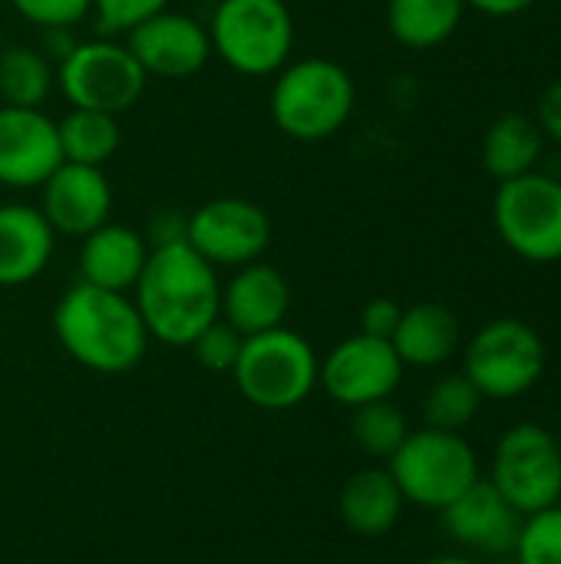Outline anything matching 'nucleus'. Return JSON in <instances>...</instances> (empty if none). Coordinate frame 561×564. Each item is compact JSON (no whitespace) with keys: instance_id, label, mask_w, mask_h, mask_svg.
Returning <instances> with one entry per match:
<instances>
[{"instance_id":"obj_1","label":"nucleus","mask_w":561,"mask_h":564,"mask_svg":"<svg viewBox=\"0 0 561 564\" xmlns=\"http://www.w3.org/2000/svg\"><path fill=\"white\" fill-rule=\"evenodd\" d=\"M132 291L149 337L165 347H188L222 317V281L185 238L152 245Z\"/></svg>"},{"instance_id":"obj_2","label":"nucleus","mask_w":561,"mask_h":564,"mask_svg":"<svg viewBox=\"0 0 561 564\" xmlns=\"http://www.w3.org/2000/svg\"><path fill=\"white\" fill-rule=\"evenodd\" d=\"M53 334L79 367L106 377L136 370L152 340L129 294L86 281H76L56 301Z\"/></svg>"},{"instance_id":"obj_3","label":"nucleus","mask_w":561,"mask_h":564,"mask_svg":"<svg viewBox=\"0 0 561 564\" xmlns=\"http://www.w3.org/2000/svg\"><path fill=\"white\" fill-rule=\"evenodd\" d=\"M357 106V86L347 66L327 56L288 59L274 73L271 119L294 142H324L337 135Z\"/></svg>"},{"instance_id":"obj_4","label":"nucleus","mask_w":561,"mask_h":564,"mask_svg":"<svg viewBox=\"0 0 561 564\" xmlns=\"http://www.w3.org/2000/svg\"><path fill=\"white\" fill-rule=\"evenodd\" d=\"M321 360L314 347L288 327H274L255 337H245L235 360V387L258 410H294L317 387Z\"/></svg>"},{"instance_id":"obj_5","label":"nucleus","mask_w":561,"mask_h":564,"mask_svg":"<svg viewBox=\"0 0 561 564\" xmlns=\"http://www.w3.org/2000/svg\"><path fill=\"white\" fill-rule=\"evenodd\" d=\"M403 502L443 512L473 482H479V456L463 433L423 426L403 440V446L387 459Z\"/></svg>"},{"instance_id":"obj_6","label":"nucleus","mask_w":561,"mask_h":564,"mask_svg":"<svg viewBox=\"0 0 561 564\" xmlns=\"http://www.w3.org/2000/svg\"><path fill=\"white\" fill-rule=\"evenodd\" d=\"M212 53L241 76H274L294 50V17L284 0H218Z\"/></svg>"},{"instance_id":"obj_7","label":"nucleus","mask_w":561,"mask_h":564,"mask_svg":"<svg viewBox=\"0 0 561 564\" xmlns=\"http://www.w3.org/2000/svg\"><path fill=\"white\" fill-rule=\"evenodd\" d=\"M549 364L546 340L519 317L483 324L466 344L463 373L486 400H519L542 380Z\"/></svg>"},{"instance_id":"obj_8","label":"nucleus","mask_w":561,"mask_h":564,"mask_svg":"<svg viewBox=\"0 0 561 564\" xmlns=\"http://www.w3.org/2000/svg\"><path fill=\"white\" fill-rule=\"evenodd\" d=\"M145 83L149 76L129 46L106 36L76 40V46L56 63V86L69 109H99L119 116L139 102Z\"/></svg>"},{"instance_id":"obj_9","label":"nucleus","mask_w":561,"mask_h":564,"mask_svg":"<svg viewBox=\"0 0 561 564\" xmlns=\"http://www.w3.org/2000/svg\"><path fill=\"white\" fill-rule=\"evenodd\" d=\"M493 225L506 248L522 261H561V178L526 172L499 182L493 195Z\"/></svg>"},{"instance_id":"obj_10","label":"nucleus","mask_w":561,"mask_h":564,"mask_svg":"<svg viewBox=\"0 0 561 564\" xmlns=\"http://www.w3.org/2000/svg\"><path fill=\"white\" fill-rule=\"evenodd\" d=\"M489 482L522 512L536 516L561 502V443L539 423L509 426L493 456Z\"/></svg>"},{"instance_id":"obj_11","label":"nucleus","mask_w":561,"mask_h":564,"mask_svg":"<svg viewBox=\"0 0 561 564\" xmlns=\"http://www.w3.org/2000/svg\"><path fill=\"white\" fill-rule=\"evenodd\" d=\"M185 241L212 268H241L268 251L271 218L248 198H212L185 218Z\"/></svg>"},{"instance_id":"obj_12","label":"nucleus","mask_w":561,"mask_h":564,"mask_svg":"<svg viewBox=\"0 0 561 564\" xmlns=\"http://www.w3.org/2000/svg\"><path fill=\"white\" fill-rule=\"evenodd\" d=\"M400 380H403V360L397 357L393 344L380 337H367L360 330L341 340L321 360L317 370V383L324 387V393L347 410L390 400Z\"/></svg>"},{"instance_id":"obj_13","label":"nucleus","mask_w":561,"mask_h":564,"mask_svg":"<svg viewBox=\"0 0 561 564\" xmlns=\"http://www.w3.org/2000/svg\"><path fill=\"white\" fill-rule=\"evenodd\" d=\"M126 46L142 73L155 79H188L212 59L208 26L175 10L136 23L126 33Z\"/></svg>"},{"instance_id":"obj_14","label":"nucleus","mask_w":561,"mask_h":564,"mask_svg":"<svg viewBox=\"0 0 561 564\" xmlns=\"http://www.w3.org/2000/svg\"><path fill=\"white\" fill-rule=\"evenodd\" d=\"M60 165L56 119L43 109L0 106V185L13 192L40 188Z\"/></svg>"},{"instance_id":"obj_15","label":"nucleus","mask_w":561,"mask_h":564,"mask_svg":"<svg viewBox=\"0 0 561 564\" xmlns=\"http://www.w3.org/2000/svg\"><path fill=\"white\" fill-rule=\"evenodd\" d=\"M40 212L63 238H86L109 221L112 188L103 169L63 162L40 185Z\"/></svg>"},{"instance_id":"obj_16","label":"nucleus","mask_w":561,"mask_h":564,"mask_svg":"<svg viewBox=\"0 0 561 564\" xmlns=\"http://www.w3.org/2000/svg\"><path fill=\"white\" fill-rule=\"evenodd\" d=\"M440 516L453 542L483 555H513L526 519L489 479L473 482Z\"/></svg>"},{"instance_id":"obj_17","label":"nucleus","mask_w":561,"mask_h":564,"mask_svg":"<svg viewBox=\"0 0 561 564\" xmlns=\"http://www.w3.org/2000/svg\"><path fill=\"white\" fill-rule=\"evenodd\" d=\"M288 311H291V284L271 264L261 261L241 264L222 288V321L231 324L241 337L284 327Z\"/></svg>"},{"instance_id":"obj_18","label":"nucleus","mask_w":561,"mask_h":564,"mask_svg":"<svg viewBox=\"0 0 561 564\" xmlns=\"http://www.w3.org/2000/svg\"><path fill=\"white\" fill-rule=\"evenodd\" d=\"M56 231L40 208L23 202L0 205V288L36 281L53 258Z\"/></svg>"},{"instance_id":"obj_19","label":"nucleus","mask_w":561,"mask_h":564,"mask_svg":"<svg viewBox=\"0 0 561 564\" xmlns=\"http://www.w3.org/2000/svg\"><path fill=\"white\" fill-rule=\"evenodd\" d=\"M79 241V281L122 294L136 288L149 258V245L136 228L106 221Z\"/></svg>"},{"instance_id":"obj_20","label":"nucleus","mask_w":561,"mask_h":564,"mask_svg":"<svg viewBox=\"0 0 561 564\" xmlns=\"http://www.w3.org/2000/svg\"><path fill=\"white\" fill-rule=\"evenodd\" d=\"M460 340H463L460 317L450 307L430 301L403 307L400 324L390 337L403 367H420V370L446 364L460 350Z\"/></svg>"},{"instance_id":"obj_21","label":"nucleus","mask_w":561,"mask_h":564,"mask_svg":"<svg viewBox=\"0 0 561 564\" xmlns=\"http://www.w3.org/2000/svg\"><path fill=\"white\" fill-rule=\"evenodd\" d=\"M403 496L387 469H360L341 489V519L364 539L387 535L403 516Z\"/></svg>"},{"instance_id":"obj_22","label":"nucleus","mask_w":561,"mask_h":564,"mask_svg":"<svg viewBox=\"0 0 561 564\" xmlns=\"http://www.w3.org/2000/svg\"><path fill=\"white\" fill-rule=\"evenodd\" d=\"M542 149H546V135L539 122L532 116L509 112L499 116L483 135V169L496 182L519 178L526 172H536Z\"/></svg>"},{"instance_id":"obj_23","label":"nucleus","mask_w":561,"mask_h":564,"mask_svg":"<svg viewBox=\"0 0 561 564\" xmlns=\"http://www.w3.org/2000/svg\"><path fill=\"white\" fill-rule=\"evenodd\" d=\"M466 0H387V30L407 50L443 46L463 23Z\"/></svg>"},{"instance_id":"obj_24","label":"nucleus","mask_w":561,"mask_h":564,"mask_svg":"<svg viewBox=\"0 0 561 564\" xmlns=\"http://www.w3.org/2000/svg\"><path fill=\"white\" fill-rule=\"evenodd\" d=\"M63 162L103 169L119 149V122L99 109H69L56 122Z\"/></svg>"},{"instance_id":"obj_25","label":"nucleus","mask_w":561,"mask_h":564,"mask_svg":"<svg viewBox=\"0 0 561 564\" xmlns=\"http://www.w3.org/2000/svg\"><path fill=\"white\" fill-rule=\"evenodd\" d=\"M56 86L53 63L40 46H3L0 50V99L3 106L43 109Z\"/></svg>"},{"instance_id":"obj_26","label":"nucleus","mask_w":561,"mask_h":564,"mask_svg":"<svg viewBox=\"0 0 561 564\" xmlns=\"http://www.w3.org/2000/svg\"><path fill=\"white\" fill-rule=\"evenodd\" d=\"M483 393L476 390V383L466 373H450L443 380H436L423 400V416L427 426L433 430H450V433H463L483 410Z\"/></svg>"},{"instance_id":"obj_27","label":"nucleus","mask_w":561,"mask_h":564,"mask_svg":"<svg viewBox=\"0 0 561 564\" xmlns=\"http://www.w3.org/2000/svg\"><path fill=\"white\" fill-rule=\"evenodd\" d=\"M350 436H354L360 453H367L374 459H390L403 446V440L410 436V423L397 403L377 400V403L354 410Z\"/></svg>"},{"instance_id":"obj_28","label":"nucleus","mask_w":561,"mask_h":564,"mask_svg":"<svg viewBox=\"0 0 561 564\" xmlns=\"http://www.w3.org/2000/svg\"><path fill=\"white\" fill-rule=\"evenodd\" d=\"M513 555L519 564H561V502L522 519Z\"/></svg>"},{"instance_id":"obj_29","label":"nucleus","mask_w":561,"mask_h":564,"mask_svg":"<svg viewBox=\"0 0 561 564\" xmlns=\"http://www.w3.org/2000/svg\"><path fill=\"white\" fill-rule=\"evenodd\" d=\"M241 344H245V337H241L231 324H225V321L218 317V321L208 324L188 347H192L195 360H198L205 370H212V373H231V370H235V360H238V354H241Z\"/></svg>"},{"instance_id":"obj_30","label":"nucleus","mask_w":561,"mask_h":564,"mask_svg":"<svg viewBox=\"0 0 561 564\" xmlns=\"http://www.w3.org/2000/svg\"><path fill=\"white\" fill-rule=\"evenodd\" d=\"M172 0H93V20L99 36L106 33H129L136 23L169 10Z\"/></svg>"},{"instance_id":"obj_31","label":"nucleus","mask_w":561,"mask_h":564,"mask_svg":"<svg viewBox=\"0 0 561 564\" xmlns=\"http://www.w3.org/2000/svg\"><path fill=\"white\" fill-rule=\"evenodd\" d=\"M10 7L40 30H53V26L73 30L83 17H89L93 0H10Z\"/></svg>"},{"instance_id":"obj_32","label":"nucleus","mask_w":561,"mask_h":564,"mask_svg":"<svg viewBox=\"0 0 561 564\" xmlns=\"http://www.w3.org/2000/svg\"><path fill=\"white\" fill-rule=\"evenodd\" d=\"M400 314L403 307L390 297H374L370 304H364L360 311V334L367 337H380V340H390L397 324H400Z\"/></svg>"},{"instance_id":"obj_33","label":"nucleus","mask_w":561,"mask_h":564,"mask_svg":"<svg viewBox=\"0 0 561 564\" xmlns=\"http://www.w3.org/2000/svg\"><path fill=\"white\" fill-rule=\"evenodd\" d=\"M536 122H539V129H542L546 139L561 142V79H555V83L542 93Z\"/></svg>"},{"instance_id":"obj_34","label":"nucleus","mask_w":561,"mask_h":564,"mask_svg":"<svg viewBox=\"0 0 561 564\" xmlns=\"http://www.w3.org/2000/svg\"><path fill=\"white\" fill-rule=\"evenodd\" d=\"M539 0H466V7L486 13V17H519L526 10H532Z\"/></svg>"},{"instance_id":"obj_35","label":"nucleus","mask_w":561,"mask_h":564,"mask_svg":"<svg viewBox=\"0 0 561 564\" xmlns=\"http://www.w3.org/2000/svg\"><path fill=\"white\" fill-rule=\"evenodd\" d=\"M423 564H479L473 562V558H466V555H436V558H430V562Z\"/></svg>"},{"instance_id":"obj_36","label":"nucleus","mask_w":561,"mask_h":564,"mask_svg":"<svg viewBox=\"0 0 561 564\" xmlns=\"http://www.w3.org/2000/svg\"><path fill=\"white\" fill-rule=\"evenodd\" d=\"M205 3H212V7H215V3H218V0H205Z\"/></svg>"},{"instance_id":"obj_37","label":"nucleus","mask_w":561,"mask_h":564,"mask_svg":"<svg viewBox=\"0 0 561 564\" xmlns=\"http://www.w3.org/2000/svg\"><path fill=\"white\" fill-rule=\"evenodd\" d=\"M0 50H3V33H0Z\"/></svg>"},{"instance_id":"obj_38","label":"nucleus","mask_w":561,"mask_h":564,"mask_svg":"<svg viewBox=\"0 0 561 564\" xmlns=\"http://www.w3.org/2000/svg\"><path fill=\"white\" fill-rule=\"evenodd\" d=\"M559 443H561V436H559Z\"/></svg>"}]
</instances>
